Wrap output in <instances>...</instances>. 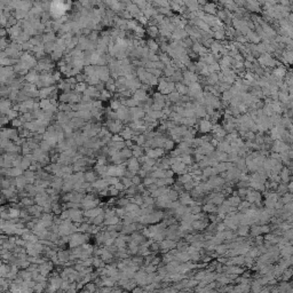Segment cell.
I'll return each instance as SVG.
<instances>
[{"mask_svg": "<svg viewBox=\"0 0 293 293\" xmlns=\"http://www.w3.org/2000/svg\"><path fill=\"white\" fill-rule=\"evenodd\" d=\"M67 11V5L63 2H53L50 5V11L53 16H60Z\"/></svg>", "mask_w": 293, "mask_h": 293, "instance_id": "obj_1", "label": "cell"}, {"mask_svg": "<svg viewBox=\"0 0 293 293\" xmlns=\"http://www.w3.org/2000/svg\"><path fill=\"white\" fill-rule=\"evenodd\" d=\"M163 155H164L163 148H154V149H149V150L146 151V156L151 158V159H156V158L162 157Z\"/></svg>", "mask_w": 293, "mask_h": 293, "instance_id": "obj_2", "label": "cell"}, {"mask_svg": "<svg viewBox=\"0 0 293 293\" xmlns=\"http://www.w3.org/2000/svg\"><path fill=\"white\" fill-rule=\"evenodd\" d=\"M285 75H286V69L285 67H283V65L277 67V68L274 69V71H273V77H274L275 79H277L278 81L282 80V78H284Z\"/></svg>", "mask_w": 293, "mask_h": 293, "instance_id": "obj_3", "label": "cell"}, {"mask_svg": "<svg viewBox=\"0 0 293 293\" xmlns=\"http://www.w3.org/2000/svg\"><path fill=\"white\" fill-rule=\"evenodd\" d=\"M212 123H211V120H208V119H202V120L199 121V131L202 132V133H208V132H211V129H212Z\"/></svg>", "mask_w": 293, "mask_h": 293, "instance_id": "obj_4", "label": "cell"}, {"mask_svg": "<svg viewBox=\"0 0 293 293\" xmlns=\"http://www.w3.org/2000/svg\"><path fill=\"white\" fill-rule=\"evenodd\" d=\"M202 9H203V11H205L206 14L213 15V16L216 15V11H218V7H216V5H215L214 2H211V4L207 2V4L204 6V8H202Z\"/></svg>", "mask_w": 293, "mask_h": 293, "instance_id": "obj_5", "label": "cell"}, {"mask_svg": "<svg viewBox=\"0 0 293 293\" xmlns=\"http://www.w3.org/2000/svg\"><path fill=\"white\" fill-rule=\"evenodd\" d=\"M225 203L231 207H236L241 204V197H239V196H233V197H230Z\"/></svg>", "mask_w": 293, "mask_h": 293, "instance_id": "obj_6", "label": "cell"}, {"mask_svg": "<svg viewBox=\"0 0 293 293\" xmlns=\"http://www.w3.org/2000/svg\"><path fill=\"white\" fill-rule=\"evenodd\" d=\"M175 90L180 95H187L188 93V87L183 85L182 83H175Z\"/></svg>", "mask_w": 293, "mask_h": 293, "instance_id": "obj_7", "label": "cell"}, {"mask_svg": "<svg viewBox=\"0 0 293 293\" xmlns=\"http://www.w3.org/2000/svg\"><path fill=\"white\" fill-rule=\"evenodd\" d=\"M134 100H136V101H143V100H146L148 98V95H146V93L144 92L143 90H136V93L134 94Z\"/></svg>", "mask_w": 293, "mask_h": 293, "instance_id": "obj_8", "label": "cell"}, {"mask_svg": "<svg viewBox=\"0 0 293 293\" xmlns=\"http://www.w3.org/2000/svg\"><path fill=\"white\" fill-rule=\"evenodd\" d=\"M146 45L149 46L148 49L150 48V50H152V52H155V53H156V50H158V48H159V44L156 42V40H154V39H149V40L146 42Z\"/></svg>", "mask_w": 293, "mask_h": 293, "instance_id": "obj_9", "label": "cell"}, {"mask_svg": "<svg viewBox=\"0 0 293 293\" xmlns=\"http://www.w3.org/2000/svg\"><path fill=\"white\" fill-rule=\"evenodd\" d=\"M180 98H181V95L177 93V90H175V92L169 93L168 96H167V100H168V101H172L173 103H174V102H175V103H177V102L180 101Z\"/></svg>", "mask_w": 293, "mask_h": 293, "instance_id": "obj_10", "label": "cell"}, {"mask_svg": "<svg viewBox=\"0 0 293 293\" xmlns=\"http://www.w3.org/2000/svg\"><path fill=\"white\" fill-rule=\"evenodd\" d=\"M213 36H214L215 40L219 42H223L225 39V30H220V31H216V32H213Z\"/></svg>", "mask_w": 293, "mask_h": 293, "instance_id": "obj_11", "label": "cell"}, {"mask_svg": "<svg viewBox=\"0 0 293 293\" xmlns=\"http://www.w3.org/2000/svg\"><path fill=\"white\" fill-rule=\"evenodd\" d=\"M164 72H165V77H172L173 75H174V72H175V68L173 67V65H167V67H165V69H164Z\"/></svg>", "mask_w": 293, "mask_h": 293, "instance_id": "obj_12", "label": "cell"}, {"mask_svg": "<svg viewBox=\"0 0 293 293\" xmlns=\"http://www.w3.org/2000/svg\"><path fill=\"white\" fill-rule=\"evenodd\" d=\"M129 164H131V165L128 166V167H129V169H131V171H133V172H136V171L139 169V160H138V159H135V158H134V159H132L131 162H129Z\"/></svg>", "mask_w": 293, "mask_h": 293, "instance_id": "obj_13", "label": "cell"}, {"mask_svg": "<svg viewBox=\"0 0 293 293\" xmlns=\"http://www.w3.org/2000/svg\"><path fill=\"white\" fill-rule=\"evenodd\" d=\"M192 180V177L190 175V173H187V174H182L180 175V183H188L189 181Z\"/></svg>", "mask_w": 293, "mask_h": 293, "instance_id": "obj_14", "label": "cell"}, {"mask_svg": "<svg viewBox=\"0 0 293 293\" xmlns=\"http://www.w3.org/2000/svg\"><path fill=\"white\" fill-rule=\"evenodd\" d=\"M239 236H246L248 234V225H242L239 229L237 230Z\"/></svg>", "mask_w": 293, "mask_h": 293, "instance_id": "obj_15", "label": "cell"}, {"mask_svg": "<svg viewBox=\"0 0 293 293\" xmlns=\"http://www.w3.org/2000/svg\"><path fill=\"white\" fill-rule=\"evenodd\" d=\"M163 148H164L165 150H172L173 148H174V141H172V140H166Z\"/></svg>", "mask_w": 293, "mask_h": 293, "instance_id": "obj_16", "label": "cell"}, {"mask_svg": "<svg viewBox=\"0 0 293 293\" xmlns=\"http://www.w3.org/2000/svg\"><path fill=\"white\" fill-rule=\"evenodd\" d=\"M204 211H205V212H208V213H214V212H216V207H215L214 205H212L211 203H208L207 205L204 206Z\"/></svg>", "mask_w": 293, "mask_h": 293, "instance_id": "obj_17", "label": "cell"}, {"mask_svg": "<svg viewBox=\"0 0 293 293\" xmlns=\"http://www.w3.org/2000/svg\"><path fill=\"white\" fill-rule=\"evenodd\" d=\"M231 263L234 265H243L244 263V256H234L231 260Z\"/></svg>", "mask_w": 293, "mask_h": 293, "instance_id": "obj_18", "label": "cell"}, {"mask_svg": "<svg viewBox=\"0 0 293 293\" xmlns=\"http://www.w3.org/2000/svg\"><path fill=\"white\" fill-rule=\"evenodd\" d=\"M214 250L218 252V253L222 254V253H225V252H227V250H228V246H225V245H218V246H216Z\"/></svg>", "mask_w": 293, "mask_h": 293, "instance_id": "obj_19", "label": "cell"}, {"mask_svg": "<svg viewBox=\"0 0 293 293\" xmlns=\"http://www.w3.org/2000/svg\"><path fill=\"white\" fill-rule=\"evenodd\" d=\"M251 233H252V235H253V236H259L260 234H262V233H261V225L253 227V228H252V230H251Z\"/></svg>", "mask_w": 293, "mask_h": 293, "instance_id": "obj_20", "label": "cell"}, {"mask_svg": "<svg viewBox=\"0 0 293 293\" xmlns=\"http://www.w3.org/2000/svg\"><path fill=\"white\" fill-rule=\"evenodd\" d=\"M156 179L155 177H146V180H144V184H146V187H149V186H151V184H154V183H156Z\"/></svg>", "mask_w": 293, "mask_h": 293, "instance_id": "obj_21", "label": "cell"}, {"mask_svg": "<svg viewBox=\"0 0 293 293\" xmlns=\"http://www.w3.org/2000/svg\"><path fill=\"white\" fill-rule=\"evenodd\" d=\"M134 140H135L136 142H138V144H143V143L146 142V138L144 136H139V138H134Z\"/></svg>", "mask_w": 293, "mask_h": 293, "instance_id": "obj_22", "label": "cell"}, {"mask_svg": "<svg viewBox=\"0 0 293 293\" xmlns=\"http://www.w3.org/2000/svg\"><path fill=\"white\" fill-rule=\"evenodd\" d=\"M127 104L131 105V107H135L138 104V101L136 100H129V102H127Z\"/></svg>", "mask_w": 293, "mask_h": 293, "instance_id": "obj_23", "label": "cell"}, {"mask_svg": "<svg viewBox=\"0 0 293 293\" xmlns=\"http://www.w3.org/2000/svg\"><path fill=\"white\" fill-rule=\"evenodd\" d=\"M135 202L134 203H136V204H142L143 203V198L142 197H135V199H134Z\"/></svg>", "mask_w": 293, "mask_h": 293, "instance_id": "obj_24", "label": "cell"}, {"mask_svg": "<svg viewBox=\"0 0 293 293\" xmlns=\"http://www.w3.org/2000/svg\"><path fill=\"white\" fill-rule=\"evenodd\" d=\"M132 182H133V183H135V184H139L140 183V177H133V180H132Z\"/></svg>", "mask_w": 293, "mask_h": 293, "instance_id": "obj_25", "label": "cell"}, {"mask_svg": "<svg viewBox=\"0 0 293 293\" xmlns=\"http://www.w3.org/2000/svg\"><path fill=\"white\" fill-rule=\"evenodd\" d=\"M262 293H269V290H263Z\"/></svg>", "mask_w": 293, "mask_h": 293, "instance_id": "obj_26", "label": "cell"}]
</instances>
